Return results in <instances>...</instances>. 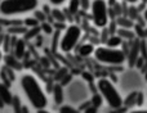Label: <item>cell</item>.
<instances>
[{
    "instance_id": "cell-1",
    "label": "cell",
    "mask_w": 147,
    "mask_h": 113,
    "mask_svg": "<svg viewBox=\"0 0 147 113\" xmlns=\"http://www.w3.org/2000/svg\"><path fill=\"white\" fill-rule=\"evenodd\" d=\"M21 86L27 96L28 102L35 109H43L48 104V98H47L44 90L41 89L40 82L38 78L32 75H23L21 78Z\"/></svg>"
},
{
    "instance_id": "cell-2",
    "label": "cell",
    "mask_w": 147,
    "mask_h": 113,
    "mask_svg": "<svg viewBox=\"0 0 147 113\" xmlns=\"http://www.w3.org/2000/svg\"><path fill=\"white\" fill-rule=\"evenodd\" d=\"M39 0H1L0 13L5 17H12L16 14H23L34 12L38 8Z\"/></svg>"
},
{
    "instance_id": "cell-3",
    "label": "cell",
    "mask_w": 147,
    "mask_h": 113,
    "mask_svg": "<svg viewBox=\"0 0 147 113\" xmlns=\"http://www.w3.org/2000/svg\"><path fill=\"white\" fill-rule=\"evenodd\" d=\"M97 89L111 108L120 109L124 106V100H123L121 95L119 94L117 89L115 88L114 82L110 81L109 78H99L97 82Z\"/></svg>"
},
{
    "instance_id": "cell-4",
    "label": "cell",
    "mask_w": 147,
    "mask_h": 113,
    "mask_svg": "<svg viewBox=\"0 0 147 113\" xmlns=\"http://www.w3.org/2000/svg\"><path fill=\"white\" fill-rule=\"evenodd\" d=\"M94 58L99 63L109 66H121L127 60V54L123 49L110 48V46H99L94 50Z\"/></svg>"
},
{
    "instance_id": "cell-5",
    "label": "cell",
    "mask_w": 147,
    "mask_h": 113,
    "mask_svg": "<svg viewBox=\"0 0 147 113\" xmlns=\"http://www.w3.org/2000/svg\"><path fill=\"white\" fill-rule=\"evenodd\" d=\"M81 37V28L78 25H70L65 30V33L59 41V48L63 53H70L76 48Z\"/></svg>"
},
{
    "instance_id": "cell-6",
    "label": "cell",
    "mask_w": 147,
    "mask_h": 113,
    "mask_svg": "<svg viewBox=\"0 0 147 113\" xmlns=\"http://www.w3.org/2000/svg\"><path fill=\"white\" fill-rule=\"evenodd\" d=\"M92 19L96 27L103 28L109 23V5L105 0H93L92 1Z\"/></svg>"
},
{
    "instance_id": "cell-7",
    "label": "cell",
    "mask_w": 147,
    "mask_h": 113,
    "mask_svg": "<svg viewBox=\"0 0 147 113\" xmlns=\"http://www.w3.org/2000/svg\"><path fill=\"white\" fill-rule=\"evenodd\" d=\"M140 53H141V41L138 39H134V40L130 43V49H129V53H128V62H129V66L133 67L136 66L137 63V59L140 58Z\"/></svg>"
},
{
    "instance_id": "cell-8",
    "label": "cell",
    "mask_w": 147,
    "mask_h": 113,
    "mask_svg": "<svg viewBox=\"0 0 147 113\" xmlns=\"http://www.w3.org/2000/svg\"><path fill=\"white\" fill-rule=\"evenodd\" d=\"M4 60H5V66L13 68L14 71H21L22 70V64H21L20 59H18L14 54H8V55H5Z\"/></svg>"
},
{
    "instance_id": "cell-9",
    "label": "cell",
    "mask_w": 147,
    "mask_h": 113,
    "mask_svg": "<svg viewBox=\"0 0 147 113\" xmlns=\"http://www.w3.org/2000/svg\"><path fill=\"white\" fill-rule=\"evenodd\" d=\"M25 53H26V40L25 39H20V40H17L16 46L13 48V54L18 59H21V58H23Z\"/></svg>"
},
{
    "instance_id": "cell-10",
    "label": "cell",
    "mask_w": 147,
    "mask_h": 113,
    "mask_svg": "<svg viewBox=\"0 0 147 113\" xmlns=\"http://www.w3.org/2000/svg\"><path fill=\"white\" fill-rule=\"evenodd\" d=\"M0 96L7 104H12L13 95L9 90V86H7L5 84H0Z\"/></svg>"
},
{
    "instance_id": "cell-11",
    "label": "cell",
    "mask_w": 147,
    "mask_h": 113,
    "mask_svg": "<svg viewBox=\"0 0 147 113\" xmlns=\"http://www.w3.org/2000/svg\"><path fill=\"white\" fill-rule=\"evenodd\" d=\"M53 91V98L56 104H61L63 102V88H62V84H56L52 89Z\"/></svg>"
},
{
    "instance_id": "cell-12",
    "label": "cell",
    "mask_w": 147,
    "mask_h": 113,
    "mask_svg": "<svg viewBox=\"0 0 147 113\" xmlns=\"http://www.w3.org/2000/svg\"><path fill=\"white\" fill-rule=\"evenodd\" d=\"M94 50H96V48L93 46V44H83L79 48V54L81 57L86 58V57H90L92 54H94Z\"/></svg>"
},
{
    "instance_id": "cell-13",
    "label": "cell",
    "mask_w": 147,
    "mask_h": 113,
    "mask_svg": "<svg viewBox=\"0 0 147 113\" xmlns=\"http://www.w3.org/2000/svg\"><path fill=\"white\" fill-rule=\"evenodd\" d=\"M116 23H117V26L124 27V28H132L133 26H134L133 21L130 19V18H128L127 15H119V17L116 18Z\"/></svg>"
},
{
    "instance_id": "cell-14",
    "label": "cell",
    "mask_w": 147,
    "mask_h": 113,
    "mask_svg": "<svg viewBox=\"0 0 147 113\" xmlns=\"http://www.w3.org/2000/svg\"><path fill=\"white\" fill-rule=\"evenodd\" d=\"M123 44V37H120L119 35H111L109 37V40L106 41V45L110 48H119Z\"/></svg>"
},
{
    "instance_id": "cell-15",
    "label": "cell",
    "mask_w": 147,
    "mask_h": 113,
    "mask_svg": "<svg viewBox=\"0 0 147 113\" xmlns=\"http://www.w3.org/2000/svg\"><path fill=\"white\" fill-rule=\"evenodd\" d=\"M137 96L138 91H133L127 96V99L124 100V107L125 108H132L133 106H137Z\"/></svg>"
},
{
    "instance_id": "cell-16",
    "label": "cell",
    "mask_w": 147,
    "mask_h": 113,
    "mask_svg": "<svg viewBox=\"0 0 147 113\" xmlns=\"http://www.w3.org/2000/svg\"><path fill=\"white\" fill-rule=\"evenodd\" d=\"M26 32H27V27H26L25 25L8 27V33H10V35H25Z\"/></svg>"
},
{
    "instance_id": "cell-17",
    "label": "cell",
    "mask_w": 147,
    "mask_h": 113,
    "mask_svg": "<svg viewBox=\"0 0 147 113\" xmlns=\"http://www.w3.org/2000/svg\"><path fill=\"white\" fill-rule=\"evenodd\" d=\"M117 35L120 37H123V40H134V32L130 31V28H124V27H120L117 28Z\"/></svg>"
},
{
    "instance_id": "cell-18",
    "label": "cell",
    "mask_w": 147,
    "mask_h": 113,
    "mask_svg": "<svg viewBox=\"0 0 147 113\" xmlns=\"http://www.w3.org/2000/svg\"><path fill=\"white\" fill-rule=\"evenodd\" d=\"M41 31V27L40 26H36V27H31L30 30H27V32L23 35V39L25 40H31V39L36 37L39 35V32Z\"/></svg>"
},
{
    "instance_id": "cell-19",
    "label": "cell",
    "mask_w": 147,
    "mask_h": 113,
    "mask_svg": "<svg viewBox=\"0 0 147 113\" xmlns=\"http://www.w3.org/2000/svg\"><path fill=\"white\" fill-rule=\"evenodd\" d=\"M51 15L53 17L54 21H57V22H65V21H66V15H65V12H63V10L57 9V8H54V9L52 10Z\"/></svg>"
},
{
    "instance_id": "cell-20",
    "label": "cell",
    "mask_w": 147,
    "mask_h": 113,
    "mask_svg": "<svg viewBox=\"0 0 147 113\" xmlns=\"http://www.w3.org/2000/svg\"><path fill=\"white\" fill-rule=\"evenodd\" d=\"M23 25V21L21 19H5V18H0V26L3 27H12V26H18Z\"/></svg>"
},
{
    "instance_id": "cell-21",
    "label": "cell",
    "mask_w": 147,
    "mask_h": 113,
    "mask_svg": "<svg viewBox=\"0 0 147 113\" xmlns=\"http://www.w3.org/2000/svg\"><path fill=\"white\" fill-rule=\"evenodd\" d=\"M69 10H70V13L71 14H78V12H79V9L81 8V5H80V0H70V3H69Z\"/></svg>"
},
{
    "instance_id": "cell-22",
    "label": "cell",
    "mask_w": 147,
    "mask_h": 113,
    "mask_svg": "<svg viewBox=\"0 0 147 113\" xmlns=\"http://www.w3.org/2000/svg\"><path fill=\"white\" fill-rule=\"evenodd\" d=\"M0 77H1V80H3V84H5L7 86H10V84L13 82V81L10 80L9 75H8L7 66H4V67L1 68V71H0Z\"/></svg>"
},
{
    "instance_id": "cell-23",
    "label": "cell",
    "mask_w": 147,
    "mask_h": 113,
    "mask_svg": "<svg viewBox=\"0 0 147 113\" xmlns=\"http://www.w3.org/2000/svg\"><path fill=\"white\" fill-rule=\"evenodd\" d=\"M23 25L26 27L31 28V27H36V26H40V22L36 19L35 17H27L26 19H23Z\"/></svg>"
},
{
    "instance_id": "cell-24",
    "label": "cell",
    "mask_w": 147,
    "mask_h": 113,
    "mask_svg": "<svg viewBox=\"0 0 147 113\" xmlns=\"http://www.w3.org/2000/svg\"><path fill=\"white\" fill-rule=\"evenodd\" d=\"M92 106H94V107H97V108H99V107L102 106V103H103V96H102V94L101 93H96L93 95V98H92Z\"/></svg>"
},
{
    "instance_id": "cell-25",
    "label": "cell",
    "mask_w": 147,
    "mask_h": 113,
    "mask_svg": "<svg viewBox=\"0 0 147 113\" xmlns=\"http://www.w3.org/2000/svg\"><path fill=\"white\" fill-rule=\"evenodd\" d=\"M34 17H35L40 23L41 22H45V21H47V13L44 12V10L35 9V10H34Z\"/></svg>"
},
{
    "instance_id": "cell-26",
    "label": "cell",
    "mask_w": 147,
    "mask_h": 113,
    "mask_svg": "<svg viewBox=\"0 0 147 113\" xmlns=\"http://www.w3.org/2000/svg\"><path fill=\"white\" fill-rule=\"evenodd\" d=\"M10 48H12V35H7L4 36V41H3V49L4 51H9Z\"/></svg>"
},
{
    "instance_id": "cell-27",
    "label": "cell",
    "mask_w": 147,
    "mask_h": 113,
    "mask_svg": "<svg viewBox=\"0 0 147 113\" xmlns=\"http://www.w3.org/2000/svg\"><path fill=\"white\" fill-rule=\"evenodd\" d=\"M40 27H41V32L47 33V35H51V33L54 32V31H53V26H52L51 23H48V22H41Z\"/></svg>"
},
{
    "instance_id": "cell-28",
    "label": "cell",
    "mask_w": 147,
    "mask_h": 113,
    "mask_svg": "<svg viewBox=\"0 0 147 113\" xmlns=\"http://www.w3.org/2000/svg\"><path fill=\"white\" fill-rule=\"evenodd\" d=\"M59 32L61 31H54V35H53V43H52V51L53 53H57V45H58V39H59Z\"/></svg>"
},
{
    "instance_id": "cell-29",
    "label": "cell",
    "mask_w": 147,
    "mask_h": 113,
    "mask_svg": "<svg viewBox=\"0 0 147 113\" xmlns=\"http://www.w3.org/2000/svg\"><path fill=\"white\" fill-rule=\"evenodd\" d=\"M59 112L61 113H76L78 112V109L72 108V107H70V106H63V107H61Z\"/></svg>"
},
{
    "instance_id": "cell-30",
    "label": "cell",
    "mask_w": 147,
    "mask_h": 113,
    "mask_svg": "<svg viewBox=\"0 0 147 113\" xmlns=\"http://www.w3.org/2000/svg\"><path fill=\"white\" fill-rule=\"evenodd\" d=\"M12 104H13V108H14V111H21L20 107H21V103H20V98H18L17 95L13 96V100H12Z\"/></svg>"
},
{
    "instance_id": "cell-31",
    "label": "cell",
    "mask_w": 147,
    "mask_h": 113,
    "mask_svg": "<svg viewBox=\"0 0 147 113\" xmlns=\"http://www.w3.org/2000/svg\"><path fill=\"white\" fill-rule=\"evenodd\" d=\"M109 33H110V31H109V28H106V27H103V31H102V37H101V41L102 43H105L106 44V41L109 40Z\"/></svg>"
},
{
    "instance_id": "cell-32",
    "label": "cell",
    "mask_w": 147,
    "mask_h": 113,
    "mask_svg": "<svg viewBox=\"0 0 147 113\" xmlns=\"http://www.w3.org/2000/svg\"><path fill=\"white\" fill-rule=\"evenodd\" d=\"M53 26H54V28L56 30H58V31H62V30H66V25H65V22H57V21H54L53 22Z\"/></svg>"
},
{
    "instance_id": "cell-33",
    "label": "cell",
    "mask_w": 147,
    "mask_h": 113,
    "mask_svg": "<svg viewBox=\"0 0 147 113\" xmlns=\"http://www.w3.org/2000/svg\"><path fill=\"white\" fill-rule=\"evenodd\" d=\"M80 5L83 10H88L92 7V3H90V0H80Z\"/></svg>"
},
{
    "instance_id": "cell-34",
    "label": "cell",
    "mask_w": 147,
    "mask_h": 113,
    "mask_svg": "<svg viewBox=\"0 0 147 113\" xmlns=\"http://www.w3.org/2000/svg\"><path fill=\"white\" fill-rule=\"evenodd\" d=\"M116 26H117L116 21H111V25L109 26V31H110V33H111V35H114L115 32H117V30H116Z\"/></svg>"
},
{
    "instance_id": "cell-35",
    "label": "cell",
    "mask_w": 147,
    "mask_h": 113,
    "mask_svg": "<svg viewBox=\"0 0 147 113\" xmlns=\"http://www.w3.org/2000/svg\"><path fill=\"white\" fill-rule=\"evenodd\" d=\"M67 73H69V72H67V70H66V68H61V70H59V75L57 76V80H58V81H61L62 78H63L65 76L67 75Z\"/></svg>"
},
{
    "instance_id": "cell-36",
    "label": "cell",
    "mask_w": 147,
    "mask_h": 113,
    "mask_svg": "<svg viewBox=\"0 0 147 113\" xmlns=\"http://www.w3.org/2000/svg\"><path fill=\"white\" fill-rule=\"evenodd\" d=\"M70 81H71V75H69V73H67V75L61 80L62 86H63V85H67V82H70Z\"/></svg>"
},
{
    "instance_id": "cell-37",
    "label": "cell",
    "mask_w": 147,
    "mask_h": 113,
    "mask_svg": "<svg viewBox=\"0 0 147 113\" xmlns=\"http://www.w3.org/2000/svg\"><path fill=\"white\" fill-rule=\"evenodd\" d=\"M143 62H145V57H140V58H138V59H137V63H136V67H138V68H142Z\"/></svg>"
},
{
    "instance_id": "cell-38",
    "label": "cell",
    "mask_w": 147,
    "mask_h": 113,
    "mask_svg": "<svg viewBox=\"0 0 147 113\" xmlns=\"http://www.w3.org/2000/svg\"><path fill=\"white\" fill-rule=\"evenodd\" d=\"M143 104V94L142 93H138V96H137V106H142Z\"/></svg>"
},
{
    "instance_id": "cell-39",
    "label": "cell",
    "mask_w": 147,
    "mask_h": 113,
    "mask_svg": "<svg viewBox=\"0 0 147 113\" xmlns=\"http://www.w3.org/2000/svg\"><path fill=\"white\" fill-rule=\"evenodd\" d=\"M129 15H130V17H132V18H136V17H137V9H136V8H129Z\"/></svg>"
},
{
    "instance_id": "cell-40",
    "label": "cell",
    "mask_w": 147,
    "mask_h": 113,
    "mask_svg": "<svg viewBox=\"0 0 147 113\" xmlns=\"http://www.w3.org/2000/svg\"><path fill=\"white\" fill-rule=\"evenodd\" d=\"M49 1H51V4H53V5H61V4H63L65 1H66V0H49Z\"/></svg>"
},
{
    "instance_id": "cell-41",
    "label": "cell",
    "mask_w": 147,
    "mask_h": 113,
    "mask_svg": "<svg viewBox=\"0 0 147 113\" xmlns=\"http://www.w3.org/2000/svg\"><path fill=\"white\" fill-rule=\"evenodd\" d=\"M136 30H137V33H138V36H146V33H143V30L141 28V26H136Z\"/></svg>"
},
{
    "instance_id": "cell-42",
    "label": "cell",
    "mask_w": 147,
    "mask_h": 113,
    "mask_svg": "<svg viewBox=\"0 0 147 113\" xmlns=\"http://www.w3.org/2000/svg\"><path fill=\"white\" fill-rule=\"evenodd\" d=\"M43 10L47 13V14H49V13H52V10L49 9V7H48V5H44V7H43Z\"/></svg>"
},
{
    "instance_id": "cell-43",
    "label": "cell",
    "mask_w": 147,
    "mask_h": 113,
    "mask_svg": "<svg viewBox=\"0 0 147 113\" xmlns=\"http://www.w3.org/2000/svg\"><path fill=\"white\" fill-rule=\"evenodd\" d=\"M5 104H7V103H5V102L3 100V98H1V96H0V109H1V108H4V106H5Z\"/></svg>"
},
{
    "instance_id": "cell-44",
    "label": "cell",
    "mask_w": 147,
    "mask_h": 113,
    "mask_svg": "<svg viewBox=\"0 0 147 113\" xmlns=\"http://www.w3.org/2000/svg\"><path fill=\"white\" fill-rule=\"evenodd\" d=\"M125 3H129V4H136V3H138L140 0H124Z\"/></svg>"
},
{
    "instance_id": "cell-45",
    "label": "cell",
    "mask_w": 147,
    "mask_h": 113,
    "mask_svg": "<svg viewBox=\"0 0 147 113\" xmlns=\"http://www.w3.org/2000/svg\"><path fill=\"white\" fill-rule=\"evenodd\" d=\"M115 4H116V0H109V5H110V7H114Z\"/></svg>"
},
{
    "instance_id": "cell-46",
    "label": "cell",
    "mask_w": 147,
    "mask_h": 113,
    "mask_svg": "<svg viewBox=\"0 0 147 113\" xmlns=\"http://www.w3.org/2000/svg\"><path fill=\"white\" fill-rule=\"evenodd\" d=\"M143 18H145V21L147 22V8L145 9V12H143Z\"/></svg>"
},
{
    "instance_id": "cell-47",
    "label": "cell",
    "mask_w": 147,
    "mask_h": 113,
    "mask_svg": "<svg viewBox=\"0 0 147 113\" xmlns=\"http://www.w3.org/2000/svg\"><path fill=\"white\" fill-rule=\"evenodd\" d=\"M3 35H4V33H3V26H0V37H1Z\"/></svg>"
},
{
    "instance_id": "cell-48",
    "label": "cell",
    "mask_w": 147,
    "mask_h": 113,
    "mask_svg": "<svg viewBox=\"0 0 147 113\" xmlns=\"http://www.w3.org/2000/svg\"><path fill=\"white\" fill-rule=\"evenodd\" d=\"M111 78H112V80H114V81H116V77H115V76H114V73H111Z\"/></svg>"
},
{
    "instance_id": "cell-49",
    "label": "cell",
    "mask_w": 147,
    "mask_h": 113,
    "mask_svg": "<svg viewBox=\"0 0 147 113\" xmlns=\"http://www.w3.org/2000/svg\"><path fill=\"white\" fill-rule=\"evenodd\" d=\"M1 59H3V53H1V50H0V62H1Z\"/></svg>"
},
{
    "instance_id": "cell-50",
    "label": "cell",
    "mask_w": 147,
    "mask_h": 113,
    "mask_svg": "<svg viewBox=\"0 0 147 113\" xmlns=\"http://www.w3.org/2000/svg\"><path fill=\"white\" fill-rule=\"evenodd\" d=\"M146 80H147V71H146Z\"/></svg>"
}]
</instances>
